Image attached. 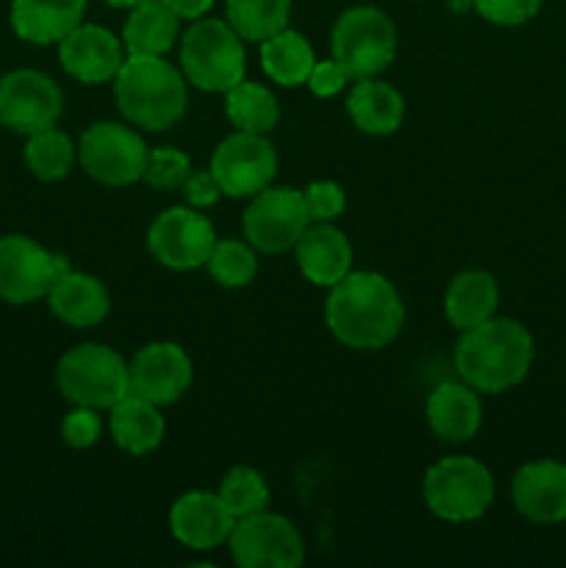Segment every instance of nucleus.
<instances>
[{
  "label": "nucleus",
  "mask_w": 566,
  "mask_h": 568,
  "mask_svg": "<svg viewBox=\"0 0 566 568\" xmlns=\"http://www.w3.org/2000/svg\"><path fill=\"white\" fill-rule=\"evenodd\" d=\"M64 111L59 83L39 70H11L0 78V125L20 136L53 128Z\"/></svg>",
  "instance_id": "14"
},
{
  "label": "nucleus",
  "mask_w": 566,
  "mask_h": 568,
  "mask_svg": "<svg viewBox=\"0 0 566 568\" xmlns=\"http://www.w3.org/2000/svg\"><path fill=\"white\" fill-rule=\"evenodd\" d=\"M70 270L64 255L50 253L33 239L20 233L0 236V300L6 303L28 305L48 297L50 286Z\"/></svg>",
  "instance_id": "13"
},
{
  "label": "nucleus",
  "mask_w": 566,
  "mask_h": 568,
  "mask_svg": "<svg viewBox=\"0 0 566 568\" xmlns=\"http://www.w3.org/2000/svg\"><path fill=\"white\" fill-rule=\"evenodd\" d=\"M347 114L366 136H392L405 116V100L392 83L361 78L347 94Z\"/></svg>",
  "instance_id": "25"
},
{
  "label": "nucleus",
  "mask_w": 566,
  "mask_h": 568,
  "mask_svg": "<svg viewBox=\"0 0 566 568\" xmlns=\"http://www.w3.org/2000/svg\"><path fill=\"white\" fill-rule=\"evenodd\" d=\"M103 3H109L111 9H133L139 0H103Z\"/></svg>",
  "instance_id": "41"
},
{
  "label": "nucleus",
  "mask_w": 566,
  "mask_h": 568,
  "mask_svg": "<svg viewBox=\"0 0 566 568\" xmlns=\"http://www.w3.org/2000/svg\"><path fill=\"white\" fill-rule=\"evenodd\" d=\"M189 175H192V161L186 153L178 148H155L150 150L142 181L155 192H175L183 189Z\"/></svg>",
  "instance_id": "33"
},
{
  "label": "nucleus",
  "mask_w": 566,
  "mask_h": 568,
  "mask_svg": "<svg viewBox=\"0 0 566 568\" xmlns=\"http://www.w3.org/2000/svg\"><path fill=\"white\" fill-rule=\"evenodd\" d=\"M109 433L122 453L142 458V455L155 453L161 447L166 422L159 405L137 397V394H128L114 408H109Z\"/></svg>",
  "instance_id": "23"
},
{
  "label": "nucleus",
  "mask_w": 566,
  "mask_h": 568,
  "mask_svg": "<svg viewBox=\"0 0 566 568\" xmlns=\"http://www.w3.org/2000/svg\"><path fill=\"white\" fill-rule=\"evenodd\" d=\"M497 277L486 270H464L449 281L444 294V314L455 331H472L497 314Z\"/></svg>",
  "instance_id": "24"
},
{
  "label": "nucleus",
  "mask_w": 566,
  "mask_h": 568,
  "mask_svg": "<svg viewBox=\"0 0 566 568\" xmlns=\"http://www.w3.org/2000/svg\"><path fill=\"white\" fill-rule=\"evenodd\" d=\"M26 139L28 142L26 150H22V159H26V166L31 170L33 178H39L44 183H53L70 175L72 164L78 159V148L72 144V139L67 133H61L53 125L39 133H31Z\"/></svg>",
  "instance_id": "30"
},
{
  "label": "nucleus",
  "mask_w": 566,
  "mask_h": 568,
  "mask_svg": "<svg viewBox=\"0 0 566 568\" xmlns=\"http://www.w3.org/2000/svg\"><path fill=\"white\" fill-rule=\"evenodd\" d=\"M214 244V225L192 205L164 209L148 227L150 255L172 272H192L205 266Z\"/></svg>",
  "instance_id": "12"
},
{
  "label": "nucleus",
  "mask_w": 566,
  "mask_h": 568,
  "mask_svg": "<svg viewBox=\"0 0 566 568\" xmlns=\"http://www.w3.org/2000/svg\"><path fill=\"white\" fill-rule=\"evenodd\" d=\"M150 148L122 122H94L78 142V161L92 181L122 189L142 181Z\"/></svg>",
  "instance_id": "8"
},
{
  "label": "nucleus",
  "mask_w": 566,
  "mask_h": 568,
  "mask_svg": "<svg viewBox=\"0 0 566 568\" xmlns=\"http://www.w3.org/2000/svg\"><path fill=\"white\" fill-rule=\"evenodd\" d=\"M233 525L236 519L216 491H186L170 508V532L178 544L194 552H209L228 544Z\"/></svg>",
  "instance_id": "17"
},
{
  "label": "nucleus",
  "mask_w": 566,
  "mask_h": 568,
  "mask_svg": "<svg viewBox=\"0 0 566 568\" xmlns=\"http://www.w3.org/2000/svg\"><path fill=\"white\" fill-rule=\"evenodd\" d=\"M87 0H11V31L28 44H59L83 22Z\"/></svg>",
  "instance_id": "22"
},
{
  "label": "nucleus",
  "mask_w": 566,
  "mask_h": 568,
  "mask_svg": "<svg viewBox=\"0 0 566 568\" xmlns=\"http://www.w3.org/2000/svg\"><path fill=\"white\" fill-rule=\"evenodd\" d=\"M59 61L70 78L87 87H98L114 81L125 61V48L109 28L81 22L59 42Z\"/></svg>",
  "instance_id": "16"
},
{
  "label": "nucleus",
  "mask_w": 566,
  "mask_h": 568,
  "mask_svg": "<svg viewBox=\"0 0 566 568\" xmlns=\"http://www.w3.org/2000/svg\"><path fill=\"white\" fill-rule=\"evenodd\" d=\"M294 261L305 281L331 288L353 270V244L333 222H311L294 244Z\"/></svg>",
  "instance_id": "19"
},
{
  "label": "nucleus",
  "mask_w": 566,
  "mask_h": 568,
  "mask_svg": "<svg viewBox=\"0 0 566 568\" xmlns=\"http://www.w3.org/2000/svg\"><path fill=\"white\" fill-rule=\"evenodd\" d=\"M183 197H186V205H192V209H211L222 197V189L216 186L211 170L192 172L186 183H183Z\"/></svg>",
  "instance_id": "38"
},
{
  "label": "nucleus",
  "mask_w": 566,
  "mask_h": 568,
  "mask_svg": "<svg viewBox=\"0 0 566 568\" xmlns=\"http://www.w3.org/2000/svg\"><path fill=\"white\" fill-rule=\"evenodd\" d=\"M225 20L247 42H264L289 28L292 0H225Z\"/></svg>",
  "instance_id": "29"
},
{
  "label": "nucleus",
  "mask_w": 566,
  "mask_h": 568,
  "mask_svg": "<svg viewBox=\"0 0 566 568\" xmlns=\"http://www.w3.org/2000/svg\"><path fill=\"white\" fill-rule=\"evenodd\" d=\"M422 497L436 519L466 525V521L481 519L492 508L494 477L477 458L449 455L425 471Z\"/></svg>",
  "instance_id": "7"
},
{
  "label": "nucleus",
  "mask_w": 566,
  "mask_h": 568,
  "mask_svg": "<svg viewBox=\"0 0 566 568\" xmlns=\"http://www.w3.org/2000/svg\"><path fill=\"white\" fill-rule=\"evenodd\" d=\"M511 503L533 525L566 521V464L530 460L511 480Z\"/></svg>",
  "instance_id": "18"
},
{
  "label": "nucleus",
  "mask_w": 566,
  "mask_h": 568,
  "mask_svg": "<svg viewBox=\"0 0 566 568\" xmlns=\"http://www.w3.org/2000/svg\"><path fill=\"white\" fill-rule=\"evenodd\" d=\"M327 292H331L325 303L327 331L344 347L372 353L392 344L403 331V297L381 272L350 270Z\"/></svg>",
  "instance_id": "1"
},
{
  "label": "nucleus",
  "mask_w": 566,
  "mask_h": 568,
  "mask_svg": "<svg viewBox=\"0 0 566 568\" xmlns=\"http://www.w3.org/2000/svg\"><path fill=\"white\" fill-rule=\"evenodd\" d=\"M178 20H200L211 11L214 0H161Z\"/></svg>",
  "instance_id": "39"
},
{
  "label": "nucleus",
  "mask_w": 566,
  "mask_h": 568,
  "mask_svg": "<svg viewBox=\"0 0 566 568\" xmlns=\"http://www.w3.org/2000/svg\"><path fill=\"white\" fill-rule=\"evenodd\" d=\"M220 499L225 508L231 510L233 519H244V516L261 514L270 508L272 491L266 486V477L253 466H233L220 483Z\"/></svg>",
  "instance_id": "32"
},
{
  "label": "nucleus",
  "mask_w": 566,
  "mask_h": 568,
  "mask_svg": "<svg viewBox=\"0 0 566 568\" xmlns=\"http://www.w3.org/2000/svg\"><path fill=\"white\" fill-rule=\"evenodd\" d=\"M536 358V344L522 322L492 316L461 333L455 344V372L481 394H503L519 386Z\"/></svg>",
  "instance_id": "2"
},
{
  "label": "nucleus",
  "mask_w": 566,
  "mask_h": 568,
  "mask_svg": "<svg viewBox=\"0 0 566 568\" xmlns=\"http://www.w3.org/2000/svg\"><path fill=\"white\" fill-rule=\"evenodd\" d=\"M311 225L305 197L294 186H266L250 197L242 216V231L247 242L264 255H281L294 250L305 227Z\"/></svg>",
  "instance_id": "11"
},
{
  "label": "nucleus",
  "mask_w": 566,
  "mask_h": 568,
  "mask_svg": "<svg viewBox=\"0 0 566 568\" xmlns=\"http://www.w3.org/2000/svg\"><path fill=\"white\" fill-rule=\"evenodd\" d=\"M259 250L250 242H239V239H216L214 250H211L205 270H209L211 281L222 288H244L255 281L259 275Z\"/></svg>",
  "instance_id": "31"
},
{
  "label": "nucleus",
  "mask_w": 566,
  "mask_h": 568,
  "mask_svg": "<svg viewBox=\"0 0 566 568\" xmlns=\"http://www.w3.org/2000/svg\"><path fill=\"white\" fill-rule=\"evenodd\" d=\"M131 394L153 405H172L189 392L194 366L186 349L175 342H150L128 364Z\"/></svg>",
  "instance_id": "15"
},
{
  "label": "nucleus",
  "mask_w": 566,
  "mask_h": 568,
  "mask_svg": "<svg viewBox=\"0 0 566 568\" xmlns=\"http://www.w3.org/2000/svg\"><path fill=\"white\" fill-rule=\"evenodd\" d=\"M433 436L447 444H464L477 436L483 425L481 392L464 381H444L431 392L425 405Z\"/></svg>",
  "instance_id": "20"
},
{
  "label": "nucleus",
  "mask_w": 566,
  "mask_h": 568,
  "mask_svg": "<svg viewBox=\"0 0 566 568\" xmlns=\"http://www.w3.org/2000/svg\"><path fill=\"white\" fill-rule=\"evenodd\" d=\"M48 308L59 322L83 331L100 325L109 316L111 297L100 277L70 270L50 286Z\"/></svg>",
  "instance_id": "21"
},
{
  "label": "nucleus",
  "mask_w": 566,
  "mask_h": 568,
  "mask_svg": "<svg viewBox=\"0 0 566 568\" xmlns=\"http://www.w3.org/2000/svg\"><path fill=\"white\" fill-rule=\"evenodd\" d=\"M55 386L70 405L109 410L131 394L128 361L105 344H78L55 364Z\"/></svg>",
  "instance_id": "5"
},
{
  "label": "nucleus",
  "mask_w": 566,
  "mask_h": 568,
  "mask_svg": "<svg viewBox=\"0 0 566 568\" xmlns=\"http://www.w3.org/2000/svg\"><path fill=\"white\" fill-rule=\"evenodd\" d=\"M333 59L347 67L350 78H377L397 55V26L381 6H350L331 31Z\"/></svg>",
  "instance_id": "6"
},
{
  "label": "nucleus",
  "mask_w": 566,
  "mask_h": 568,
  "mask_svg": "<svg viewBox=\"0 0 566 568\" xmlns=\"http://www.w3.org/2000/svg\"><path fill=\"white\" fill-rule=\"evenodd\" d=\"M314 64L316 55L311 42L292 28H283L275 37L261 42V67H264L266 78L275 81L277 87H303Z\"/></svg>",
  "instance_id": "27"
},
{
  "label": "nucleus",
  "mask_w": 566,
  "mask_h": 568,
  "mask_svg": "<svg viewBox=\"0 0 566 568\" xmlns=\"http://www.w3.org/2000/svg\"><path fill=\"white\" fill-rule=\"evenodd\" d=\"M347 83H350L347 67L336 59H327V61H316L309 81H305V87L311 89L314 98H333V94L342 92Z\"/></svg>",
  "instance_id": "37"
},
{
  "label": "nucleus",
  "mask_w": 566,
  "mask_h": 568,
  "mask_svg": "<svg viewBox=\"0 0 566 568\" xmlns=\"http://www.w3.org/2000/svg\"><path fill=\"white\" fill-rule=\"evenodd\" d=\"M544 0H472V11L492 26L516 28L530 22L542 11Z\"/></svg>",
  "instance_id": "34"
},
{
  "label": "nucleus",
  "mask_w": 566,
  "mask_h": 568,
  "mask_svg": "<svg viewBox=\"0 0 566 568\" xmlns=\"http://www.w3.org/2000/svg\"><path fill=\"white\" fill-rule=\"evenodd\" d=\"M233 564L242 568H300L305 564V544L297 527L281 514L244 516L228 538Z\"/></svg>",
  "instance_id": "10"
},
{
  "label": "nucleus",
  "mask_w": 566,
  "mask_h": 568,
  "mask_svg": "<svg viewBox=\"0 0 566 568\" xmlns=\"http://www.w3.org/2000/svg\"><path fill=\"white\" fill-rule=\"evenodd\" d=\"M111 83L120 114L142 131H170L186 114V78L164 55H125Z\"/></svg>",
  "instance_id": "3"
},
{
  "label": "nucleus",
  "mask_w": 566,
  "mask_h": 568,
  "mask_svg": "<svg viewBox=\"0 0 566 568\" xmlns=\"http://www.w3.org/2000/svg\"><path fill=\"white\" fill-rule=\"evenodd\" d=\"M225 114L236 131L270 133L281 120V105L275 94L261 83L239 81L225 92Z\"/></svg>",
  "instance_id": "28"
},
{
  "label": "nucleus",
  "mask_w": 566,
  "mask_h": 568,
  "mask_svg": "<svg viewBox=\"0 0 566 568\" xmlns=\"http://www.w3.org/2000/svg\"><path fill=\"white\" fill-rule=\"evenodd\" d=\"M247 55L228 20L200 17L181 37V72L200 92H222L244 81Z\"/></svg>",
  "instance_id": "4"
},
{
  "label": "nucleus",
  "mask_w": 566,
  "mask_h": 568,
  "mask_svg": "<svg viewBox=\"0 0 566 568\" xmlns=\"http://www.w3.org/2000/svg\"><path fill=\"white\" fill-rule=\"evenodd\" d=\"M178 22L161 0H139L128 9L122 48L128 55H164L178 42Z\"/></svg>",
  "instance_id": "26"
},
{
  "label": "nucleus",
  "mask_w": 566,
  "mask_h": 568,
  "mask_svg": "<svg viewBox=\"0 0 566 568\" xmlns=\"http://www.w3.org/2000/svg\"><path fill=\"white\" fill-rule=\"evenodd\" d=\"M100 433H103V419L98 416L94 408H75L61 419V438H64L67 447L72 449H89L100 442Z\"/></svg>",
  "instance_id": "36"
},
{
  "label": "nucleus",
  "mask_w": 566,
  "mask_h": 568,
  "mask_svg": "<svg viewBox=\"0 0 566 568\" xmlns=\"http://www.w3.org/2000/svg\"><path fill=\"white\" fill-rule=\"evenodd\" d=\"M447 3H449V9L458 11V14L461 11H472V0H447Z\"/></svg>",
  "instance_id": "40"
},
{
  "label": "nucleus",
  "mask_w": 566,
  "mask_h": 568,
  "mask_svg": "<svg viewBox=\"0 0 566 568\" xmlns=\"http://www.w3.org/2000/svg\"><path fill=\"white\" fill-rule=\"evenodd\" d=\"M303 197L311 222H336L347 209V194L336 181H311Z\"/></svg>",
  "instance_id": "35"
},
{
  "label": "nucleus",
  "mask_w": 566,
  "mask_h": 568,
  "mask_svg": "<svg viewBox=\"0 0 566 568\" xmlns=\"http://www.w3.org/2000/svg\"><path fill=\"white\" fill-rule=\"evenodd\" d=\"M209 170L225 197H255L275 181V144L266 139V133L236 131L216 144Z\"/></svg>",
  "instance_id": "9"
}]
</instances>
